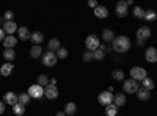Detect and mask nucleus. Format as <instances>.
Instances as JSON below:
<instances>
[{"mask_svg":"<svg viewBox=\"0 0 157 116\" xmlns=\"http://www.w3.org/2000/svg\"><path fill=\"white\" fill-rule=\"evenodd\" d=\"M113 50L118 54H124L130 49V39L127 36H115V39L112 41Z\"/></svg>","mask_w":157,"mask_h":116,"instance_id":"obj_1","label":"nucleus"},{"mask_svg":"<svg viewBox=\"0 0 157 116\" xmlns=\"http://www.w3.org/2000/svg\"><path fill=\"white\" fill-rule=\"evenodd\" d=\"M41 61H43L44 66H49V68H50V66H55V64H57L58 57H57V54H55V52H50V50H47L46 54H43Z\"/></svg>","mask_w":157,"mask_h":116,"instance_id":"obj_2","label":"nucleus"},{"mask_svg":"<svg viewBox=\"0 0 157 116\" xmlns=\"http://www.w3.org/2000/svg\"><path fill=\"white\" fill-rule=\"evenodd\" d=\"M145 77H148L146 74V69L141 68V66H134L132 69H130V79H134L137 82H141Z\"/></svg>","mask_w":157,"mask_h":116,"instance_id":"obj_3","label":"nucleus"},{"mask_svg":"<svg viewBox=\"0 0 157 116\" xmlns=\"http://www.w3.org/2000/svg\"><path fill=\"white\" fill-rule=\"evenodd\" d=\"M138 82L137 80H134V79H127V80H124V83H123V89H124V93H129V94H134V93H137L138 91Z\"/></svg>","mask_w":157,"mask_h":116,"instance_id":"obj_4","label":"nucleus"},{"mask_svg":"<svg viewBox=\"0 0 157 116\" xmlns=\"http://www.w3.org/2000/svg\"><path fill=\"white\" fill-rule=\"evenodd\" d=\"M29 96L32 99H41L44 96V86H41L39 83L38 85H32L29 88Z\"/></svg>","mask_w":157,"mask_h":116,"instance_id":"obj_5","label":"nucleus"},{"mask_svg":"<svg viewBox=\"0 0 157 116\" xmlns=\"http://www.w3.org/2000/svg\"><path fill=\"white\" fill-rule=\"evenodd\" d=\"M99 38L96 36V35H90V36H86V39H85V47L88 49V50H91V52H94V50L99 47Z\"/></svg>","mask_w":157,"mask_h":116,"instance_id":"obj_6","label":"nucleus"},{"mask_svg":"<svg viewBox=\"0 0 157 116\" xmlns=\"http://www.w3.org/2000/svg\"><path fill=\"white\" fill-rule=\"evenodd\" d=\"M98 102H99L101 105H104V107L109 105V104H112V102H113V93L109 91V89H107V91L99 93V96H98Z\"/></svg>","mask_w":157,"mask_h":116,"instance_id":"obj_7","label":"nucleus"},{"mask_svg":"<svg viewBox=\"0 0 157 116\" xmlns=\"http://www.w3.org/2000/svg\"><path fill=\"white\" fill-rule=\"evenodd\" d=\"M115 13H116V16H120V17H126V16H127V13H129V5H127L126 0H120V2L116 3Z\"/></svg>","mask_w":157,"mask_h":116,"instance_id":"obj_8","label":"nucleus"},{"mask_svg":"<svg viewBox=\"0 0 157 116\" xmlns=\"http://www.w3.org/2000/svg\"><path fill=\"white\" fill-rule=\"evenodd\" d=\"M44 96H46L47 99H57V97H58V89H57V86L49 83V85L44 88Z\"/></svg>","mask_w":157,"mask_h":116,"instance_id":"obj_9","label":"nucleus"},{"mask_svg":"<svg viewBox=\"0 0 157 116\" xmlns=\"http://www.w3.org/2000/svg\"><path fill=\"white\" fill-rule=\"evenodd\" d=\"M17 25H16V22L14 21H5L3 22V32L6 33V35H13V33H16L17 32Z\"/></svg>","mask_w":157,"mask_h":116,"instance_id":"obj_10","label":"nucleus"},{"mask_svg":"<svg viewBox=\"0 0 157 116\" xmlns=\"http://www.w3.org/2000/svg\"><path fill=\"white\" fill-rule=\"evenodd\" d=\"M145 58L149 63H157V49L155 47H148L145 52Z\"/></svg>","mask_w":157,"mask_h":116,"instance_id":"obj_11","label":"nucleus"},{"mask_svg":"<svg viewBox=\"0 0 157 116\" xmlns=\"http://www.w3.org/2000/svg\"><path fill=\"white\" fill-rule=\"evenodd\" d=\"M137 38L138 39H148V38H151V28L148 27V25H145V27H140L137 30Z\"/></svg>","mask_w":157,"mask_h":116,"instance_id":"obj_12","label":"nucleus"},{"mask_svg":"<svg viewBox=\"0 0 157 116\" xmlns=\"http://www.w3.org/2000/svg\"><path fill=\"white\" fill-rule=\"evenodd\" d=\"M3 46L5 49H14V46H17V38L14 35H8L3 39Z\"/></svg>","mask_w":157,"mask_h":116,"instance_id":"obj_13","label":"nucleus"},{"mask_svg":"<svg viewBox=\"0 0 157 116\" xmlns=\"http://www.w3.org/2000/svg\"><path fill=\"white\" fill-rule=\"evenodd\" d=\"M94 16L99 17V19H105V17L109 16V8L102 6V5H98V6L94 8Z\"/></svg>","mask_w":157,"mask_h":116,"instance_id":"obj_14","label":"nucleus"},{"mask_svg":"<svg viewBox=\"0 0 157 116\" xmlns=\"http://www.w3.org/2000/svg\"><path fill=\"white\" fill-rule=\"evenodd\" d=\"M30 32H29V28L27 27H19L17 28V38L21 41H29L30 39Z\"/></svg>","mask_w":157,"mask_h":116,"instance_id":"obj_15","label":"nucleus"},{"mask_svg":"<svg viewBox=\"0 0 157 116\" xmlns=\"http://www.w3.org/2000/svg\"><path fill=\"white\" fill-rule=\"evenodd\" d=\"M113 104L116 107H123L126 104V94L124 93H116L113 94Z\"/></svg>","mask_w":157,"mask_h":116,"instance_id":"obj_16","label":"nucleus"},{"mask_svg":"<svg viewBox=\"0 0 157 116\" xmlns=\"http://www.w3.org/2000/svg\"><path fill=\"white\" fill-rule=\"evenodd\" d=\"M3 102H5V104H8V105H14L16 102H17V96L13 93V91H8L3 96Z\"/></svg>","mask_w":157,"mask_h":116,"instance_id":"obj_17","label":"nucleus"},{"mask_svg":"<svg viewBox=\"0 0 157 116\" xmlns=\"http://www.w3.org/2000/svg\"><path fill=\"white\" fill-rule=\"evenodd\" d=\"M43 47H41V44H39V46H32V49H30V57L32 58H41L43 57Z\"/></svg>","mask_w":157,"mask_h":116,"instance_id":"obj_18","label":"nucleus"},{"mask_svg":"<svg viewBox=\"0 0 157 116\" xmlns=\"http://www.w3.org/2000/svg\"><path fill=\"white\" fill-rule=\"evenodd\" d=\"M43 39H44V35H43L41 32H33V33L30 35V41H32L33 44H36V46L41 44Z\"/></svg>","mask_w":157,"mask_h":116,"instance_id":"obj_19","label":"nucleus"},{"mask_svg":"<svg viewBox=\"0 0 157 116\" xmlns=\"http://www.w3.org/2000/svg\"><path fill=\"white\" fill-rule=\"evenodd\" d=\"M13 69H14V66H13V63H5L2 68H0V74H2L3 77H8V75H11V72H13Z\"/></svg>","mask_w":157,"mask_h":116,"instance_id":"obj_20","label":"nucleus"},{"mask_svg":"<svg viewBox=\"0 0 157 116\" xmlns=\"http://www.w3.org/2000/svg\"><path fill=\"white\" fill-rule=\"evenodd\" d=\"M64 113H66V116H74L75 111H77V105L74 104V102H68L66 105H64Z\"/></svg>","mask_w":157,"mask_h":116,"instance_id":"obj_21","label":"nucleus"},{"mask_svg":"<svg viewBox=\"0 0 157 116\" xmlns=\"http://www.w3.org/2000/svg\"><path fill=\"white\" fill-rule=\"evenodd\" d=\"M13 113L16 116H24L25 114V105L21 104V102H16V104L13 105Z\"/></svg>","mask_w":157,"mask_h":116,"instance_id":"obj_22","label":"nucleus"},{"mask_svg":"<svg viewBox=\"0 0 157 116\" xmlns=\"http://www.w3.org/2000/svg\"><path fill=\"white\" fill-rule=\"evenodd\" d=\"M102 39L105 41V43L113 41V39H115V33H113V30H110V28H104V30H102Z\"/></svg>","mask_w":157,"mask_h":116,"instance_id":"obj_23","label":"nucleus"},{"mask_svg":"<svg viewBox=\"0 0 157 116\" xmlns=\"http://www.w3.org/2000/svg\"><path fill=\"white\" fill-rule=\"evenodd\" d=\"M137 97L140 100H148L151 97V93H149V89H145V88H138V91H137Z\"/></svg>","mask_w":157,"mask_h":116,"instance_id":"obj_24","label":"nucleus"},{"mask_svg":"<svg viewBox=\"0 0 157 116\" xmlns=\"http://www.w3.org/2000/svg\"><path fill=\"white\" fill-rule=\"evenodd\" d=\"M60 47H61V46H60V41H58V39H55V38H54V39H49V43H47V49L50 50V52H57Z\"/></svg>","mask_w":157,"mask_h":116,"instance_id":"obj_25","label":"nucleus"},{"mask_svg":"<svg viewBox=\"0 0 157 116\" xmlns=\"http://www.w3.org/2000/svg\"><path fill=\"white\" fill-rule=\"evenodd\" d=\"M3 58L6 60V61H13V60H14L16 58V52H14V49H5L3 50Z\"/></svg>","mask_w":157,"mask_h":116,"instance_id":"obj_26","label":"nucleus"},{"mask_svg":"<svg viewBox=\"0 0 157 116\" xmlns=\"http://www.w3.org/2000/svg\"><path fill=\"white\" fill-rule=\"evenodd\" d=\"M157 19V13L154 11V9H145V21H148V22H154Z\"/></svg>","mask_w":157,"mask_h":116,"instance_id":"obj_27","label":"nucleus"},{"mask_svg":"<svg viewBox=\"0 0 157 116\" xmlns=\"http://www.w3.org/2000/svg\"><path fill=\"white\" fill-rule=\"evenodd\" d=\"M116 113H118V107L113 104H109V105H105V114L107 116H116Z\"/></svg>","mask_w":157,"mask_h":116,"instance_id":"obj_28","label":"nucleus"},{"mask_svg":"<svg viewBox=\"0 0 157 116\" xmlns=\"http://www.w3.org/2000/svg\"><path fill=\"white\" fill-rule=\"evenodd\" d=\"M141 88H145V89H154V80H151L149 77H145V79L141 80Z\"/></svg>","mask_w":157,"mask_h":116,"instance_id":"obj_29","label":"nucleus"},{"mask_svg":"<svg viewBox=\"0 0 157 116\" xmlns=\"http://www.w3.org/2000/svg\"><path fill=\"white\" fill-rule=\"evenodd\" d=\"M30 96H29V93H21V94H17V102H21V104H24V105H29L30 104Z\"/></svg>","mask_w":157,"mask_h":116,"instance_id":"obj_30","label":"nucleus"},{"mask_svg":"<svg viewBox=\"0 0 157 116\" xmlns=\"http://www.w3.org/2000/svg\"><path fill=\"white\" fill-rule=\"evenodd\" d=\"M104 57H105V50L101 49V47H98V49L94 50V52H93V58H94V60H98V61L104 60Z\"/></svg>","mask_w":157,"mask_h":116,"instance_id":"obj_31","label":"nucleus"},{"mask_svg":"<svg viewBox=\"0 0 157 116\" xmlns=\"http://www.w3.org/2000/svg\"><path fill=\"white\" fill-rule=\"evenodd\" d=\"M57 57H58V60H66L68 58V55H69V52H68V49H64V47H60L58 50H57Z\"/></svg>","mask_w":157,"mask_h":116,"instance_id":"obj_32","label":"nucleus"},{"mask_svg":"<svg viewBox=\"0 0 157 116\" xmlns=\"http://www.w3.org/2000/svg\"><path fill=\"white\" fill-rule=\"evenodd\" d=\"M134 16L137 19H145V9L141 6H134Z\"/></svg>","mask_w":157,"mask_h":116,"instance_id":"obj_33","label":"nucleus"},{"mask_svg":"<svg viewBox=\"0 0 157 116\" xmlns=\"http://www.w3.org/2000/svg\"><path fill=\"white\" fill-rule=\"evenodd\" d=\"M112 77H113L115 80H124V72L121 69H115L112 72Z\"/></svg>","mask_w":157,"mask_h":116,"instance_id":"obj_34","label":"nucleus"},{"mask_svg":"<svg viewBox=\"0 0 157 116\" xmlns=\"http://www.w3.org/2000/svg\"><path fill=\"white\" fill-rule=\"evenodd\" d=\"M38 83L41 85V86H47V85H49V79H47V75H44V74L38 75Z\"/></svg>","mask_w":157,"mask_h":116,"instance_id":"obj_35","label":"nucleus"},{"mask_svg":"<svg viewBox=\"0 0 157 116\" xmlns=\"http://www.w3.org/2000/svg\"><path fill=\"white\" fill-rule=\"evenodd\" d=\"M82 58H83V61H91V60H94V58H93V52H91V50H86Z\"/></svg>","mask_w":157,"mask_h":116,"instance_id":"obj_36","label":"nucleus"},{"mask_svg":"<svg viewBox=\"0 0 157 116\" xmlns=\"http://www.w3.org/2000/svg\"><path fill=\"white\" fill-rule=\"evenodd\" d=\"M3 19L5 21H13V19H14V13H13V11H5Z\"/></svg>","mask_w":157,"mask_h":116,"instance_id":"obj_37","label":"nucleus"},{"mask_svg":"<svg viewBox=\"0 0 157 116\" xmlns=\"http://www.w3.org/2000/svg\"><path fill=\"white\" fill-rule=\"evenodd\" d=\"M88 6L94 9V8L98 6V0H88Z\"/></svg>","mask_w":157,"mask_h":116,"instance_id":"obj_38","label":"nucleus"},{"mask_svg":"<svg viewBox=\"0 0 157 116\" xmlns=\"http://www.w3.org/2000/svg\"><path fill=\"white\" fill-rule=\"evenodd\" d=\"M3 111H5V102L0 100V114H3Z\"/></svg>","mask_w":157,"mask_h":116,"instance_id":"obj_39","label":"nucleus"},{"mask_svg":"<svg viewBox=\"0 0 157 116\" xmlns=\"http://www.w3.org/2000/svg\"><path fill=\"white\" fill-rule=\"evenodd\" d=\"M5 38H6V36H5V32H3V28H0V41H3Z\"/></svg>","mask_w":157,"mask_h":116,"instance_id":"obj_40","label":"nucleus"},{"mask_svg":"<svg viewBox=\"0 0 157 116\" xmlns=\"http://www.w3.org/2000/svg\"><path fill=\"white\" fill-rule=\"evenodd\" d=\"M137 46H140V47H145V39H137Z\"/></svg>","mask_w":157,"mask_h":116,"instance_id":"obj_41","label":"nucleus"},{"mask_svg":"<svg viewBox=\"0 0 157 116\" xmlns=\"http://www.w3.org/2000/svg\"><path fill=\"white\" fill-rule=\"evenodd\" d=\"M49 83H50V85H55V83H57V79H50Z\"/></svg>","mask_w":157,"mask_h":116,"instance_id":"obj_42","label":"nucleus"},{"mask_svg":"<svg viewBox=\"0 0 157 116\" xmlns=\"http://www.w3.org/2000/svg\"><path fill=\"white\" fill-rule=\"evenodd\" d=\"M55 116H66V113H64V111H58Z\"/></svg>","mask_w":157,"mask_h":116,"instance_id":"obj_43","label":"nucleus"},{"mask_svg":"<svg viewBox=\"0 0 157 116\" xmlns=\"http://www.w3.org/2000/svg\"><path fill=\"white\" fill-rule=\"evenodd\" d=\"M3 21H5L3 17H0V24H3Z\"/></svg>","mask_w":157,"mask_h":116,"instance_id":"obj_44","label":"nucleus"},{"mask_svg":"<svg viewBox=\"0 0 157 116\" xmlns=\"http://www.w3.org/2000/svg\"><path fill=\"white\" fill-rule=\"evenodd\" d=\"M0 77H2V74H0Z\"/></svg>","mask_w":157,"mask_h":116,"instance_id":"obj_45","label":"nucleus"}]
</instances>
